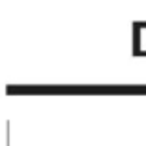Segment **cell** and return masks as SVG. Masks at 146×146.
<instances>
[]
</instances>
